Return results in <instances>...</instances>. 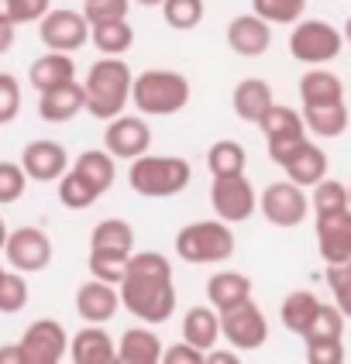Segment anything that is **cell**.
I'll list each match as a JSON object with an SVG mask.
<instances>
[{"instance_id":"50","label":"cell","mask_w":351,"mask_h":364,"mask_svg":"<svg viewBox=\"0 0 351 364\" xmlns=\"http://www.w3.org/2000/svg\"><path fill=\"white\" fill-rule=\"evenodd\" d=\"M0 364H21V347L18 344H4L0 347Z\"/></svg>"},{"instance_id":"39","label":"cell","mask_w":351,"mask_h":364,"mask_svg":"<svg viewBox=\"0 0 351 364\" xmlns=\"http://www.w3.org/2000/svg\"><path fill=\"white\" fill-rule=\"evenodd\" d=\"M28 299H31V289L24 282V275L14 272V268L11 272L4 268V275H0V313L14 316V313H21L28 306Z\"/></svg>"},{"instance_id":"25","label":"cell","mask_w":351,"mask_h":364,"mask_svg":"<svg viewBox=\"0 0 351 364\" xmlns=\"http://www.w3.org/2000/svg\"><path fill=\"white\" fill-rule=\"evenodd\" d=\"M117 361L121 364H159L162 361V341L148 326H131L117 341Z\"/></svg>"},{"instance_id":"53","label":"cell","mask_w":351,"mask_h":364,"mask_svg":"<svg viewBox=\"0 0 351 364\" xmlns=\"http://www.w3.org/2000/svg\"><path fill=\"white\" fill-rule=\"evenodd\" d=\"M135 4H138V7H159L162 0H135Z\"/></svg>"},{"instance_id":"10","label":"cell","mask_w":351,"mask_h":364,"mask_svg":"<svg viewBox=\"0 0 351 364\" xmlns=\"http://www.w3.org/2000/svg\"><path fill=\"white\" fill-rule=\"evenodd\" d=\"M4 258H7V264H11L14 272H21V275L45 272V268L52 264V237H48L41 227H18V230H7Z\"/></svg>"},{"instance_id":"47","label":"cell","mask_w":351,"mask_h":364,"mask_svg":"<svg viewBox=\"0 0 351 364\" xmlns=\"http://www.w3.org/2000/svg\"><path fill=\"white\" fill-rule=\"evenodd\" d=\"M162 364H204V350L179 341L172 347H162Z\"/></svg>"},{"instance_id":"15","label":"cell","mask_w":351,"mask_h":364,"mask_svg":"<svg viewBox=\"0 0 351 364\" xmlns=\"http://www.w3.org/2000/svg\"><path fill=\"white\" fill-rule=\"evenodd\" d=\"M103 148L114 155V159H138L152 148V131L145 117H135V114H117L107 121V131H103Z\"/></svg>"},{"instance_id":"14","label":"cell","mask_w":351,"mask_h":364,"mask_svg":"<svg viewBox=\"0 0 351 364\" xmlns=\"http://www.w3.org/2000/svg\"><path fill=\"white\" fill-rule=\"evenodd\" d=\"M313 230H317V251L328 264L348 262L351 258V206L345 210H328L313 213Z\"/></svg>"},{"instance_id":"46","label":"cell","mask_w":351,"mask_h":364,"mask_svg":"<svg viewBox=\"0 0 351 364\" xmlns=\"http://www.w3.org/2000/svg\"><path fill=\"white\" fill-rule=\"evenodd\" d=\"M11 7V24H38L41 14L52 7V0H7Z\"/></svg>"},{"instance_id":"9","label":"cell","mask_w":351,"mask_h":364,"mask_svg":"<svg viewBox=\"0 0 351 364\" xmlns=\"http://www.w3.org/2000/svg\"><path fill=\"white\" fill-rule=\"evenodd\" d=\"M38 38L48 52H80L90 41V21L83 18V11L69 7H48L38 21Z\"/></svg>"},{"instance_id":"37","label":"cell","mask_w":351,"mask_h":364,"mask_svg":"<svg viewBox=\"0 0 351 364\" xmlns=\"http://www.w3.org/2000/svg\"><path fill=\"white\" fill-rule=\"evenodd\" d=\"M251 14L266 24H296L307 14V0H251Z\"/></svg>"},{"instance_id":"17","label":"cell","mask_w":351,"mask_h":364,"mask_svg":"<svg viewBox=\"0 0 351 364\" xmlns=\"http://www.w3.org/2000/svg\"><path fill=\"white\" fill-rule=\"evenodd\" d=\"M272 45V24L258 14H238L227 24V48L241 59H262Z\"/></svg>"},{"instance_id":"1","label":"cell","mask_w":351,"mask_h":364,"mask_svg":"<svg viewBox=\"0 0 351 364\" xmlns=\"http://www.w3.org/2000/svg\"><path fill=\"white\" fill-rule=\"evenodd\" d=\"M121 306L142 323H165L176 313V282H172V264L159 251H131L127 272L117 285Z\"/></svg>"},{"instance_id":"51","label":"cell","mask_w":351,"mask_h":364,"mask_svg":"<svg viewBox=\"0 0 351 364\" xmlns=\"http://www.w3.org/2000/svg\"><path fill=\"white\" fill-rule=\"evenodd\" d=\"M4 241H7V223H4V217H0V251H4Z\"/></svg>"},{"instance_id":"7","label":"cell","mask_w":351,"mask_h":364,"mask_svg":"<svg viewBox=\"0 0 351 364\" xmlns=\"http://www.w3.org/2000/svg\"><path fill=\"white\" fill-rule=\"evenodd\" d=\"M258 127H262V134H266L268 159L276 165H283L300 144L307 141V124L300 117V110L283 107V103H272L266 114H262Z\"/></svg>"},{"instance_id":"2","label":"cell","mask_w":351,"mask_h":364,"mask_svg":"<svg viewBox=\"0 0 351 364\" xmlns=\"http://www.w3.org/2000/svg\"><path fill=\"white\" fill-rule=\"evenodd\" d=\"M131 80H135L131 65L121 55H100L83 80V93H86L83 110L103 124L124 114V107L131 103Z\"/></svg>"},{"instance_id":"12","label":"cell","mask_w":351,"mask_h":364,"mask_svg":"<svg viewBox=\"0 0 351 364\" xmlns=\"http://www.w3.org/2000/svg\"><path fill=\"white\" fill-rule=\"evenodd\" d=\"M221 337L234 350H258L268 341V320L255 306V299H245L241 306L221 313Z\"/></svg>"},{"instance_id":"35","label":"cell","mask_w":351,"mask_h":364,"mask_svg":"<svg viewBox=\"0 0 351 364\" xmlns=\"http://www.w3.org/2000/svg\"><path fill=\"white\" fill-rule=\"evenodd\" d=\"M90 275L100 279V282L121 285L124 272H127V251H110V247H90Z\"/></svg>"},{"instance_id":"42","label":"cell","mask_w":351,"mask_h":364,"mask_svg":"<svg viewBox=\"0 0 351 364\" xmlns=\"http://www.w3.org/2000/svg\"><path fill=\"white\" fill-rule=\"evenodd\" d=\"M28 189V176L18 162H0V206L18 203Z\"/></svg>"},{"instance_id":"44","label":"cell","mask_w":351,"mask_h":364,"mask_svg":"<svg viewBox=\"0 0 351 364\" xmlns=\"http://www.w3.org/2000/svg\"><path fill=\"white\" fill-rule=\"evenodd\" d=\"M21 114V82L11 73H0V127Z\"/></svg>"},{"instance_id":"30","label":"cell","mask_w":351,"mask_h":364,"mask_svg":"<svg viewBox=\"0 0 351 364\" xmlns=\"http://www.w3.org/2000/svg\"><path fill=\"white\" fill-rule=\"evenodd\" d=\"M73 168L83 172L100 193H110V186L117 182V159H114L107 148H90V151H83L80 159L73 162Z\"/></svg>"},{"instance_id":"40","label":"cell","mask_w":351,"mask_h":364,"mask_svg":"<svg viewBox=\"0 0 351 364\" xmlns=\"http://www.w3.org/2000/svg\"><path fill=\"white\" fill-rule=\"evenodd\" d=\"M328 289L334 296V306L345 313V320H351V258L328 264Z\"/></svg>"},{"instance_id":"28","label":"cell","mask_w":351,"mask_h":364,"mask_svg":"<svg viewBox=\"0 0 351 364\" xmlns=\"http://www.w3.org/2000/svg\"><path fill=\"white\" fill-rule=\"evenodd\" d=\"M300 100H303V107L307 103H337L345 100V82L330 69L310 65V73L300 80Z\"/></svg>"},{"instance_id":"5","label":"cell","mask_w":351,"mask_h":364,"mask_svg":"<svg viewBox=\"0 0 351 364\" xmlns=\"http://www.w3.org/2000/svg\"><path fill=\"white\" fill-rule=\"evenodd\" d=\"M176 255L186 264H224L234 258V230L224 220H193L176 234Z\"/></svg>"},{"instance_id":"49","label":"cell","mask_w":351,"mask_h":364,"mask_svg":"<svg viewBox=\"0 0 351 364\" xmlns=\"http://www.w3.org/2000/svg\"><path fill=\"white\" fill-rule=\"evenodd\" d=\"M14 48V24L0 21V55H7Z\"/></svg>"},{"instance_id":"18","label":"cell","mask_w":351,"mask_h":364,"mask_svg":"<svg viewBox=\"0 0 351 364\" xmlns=\"http://www.w3.org/2000/svg\"><path fill=\"white\" fill-rule=\"evenodd\" d=\"M117 309H121L117 285L90 279L76 289V313H80L83 323H110L117 316Z\"/></svg>"},{"instance_id":"3","label":"cell","mask_w":351,"mask_h":364,"mask_svg":"<svg viewBox=\"0 0 351 364\" xmlns=\"http://www.w3.org/2000/svg\"><path fill=\"white\" fill-rule=\"evenodd\" d=\"M189 80L176 69H145L131 80V100L142 117H172L189 103Z\"/></svg>"},{"instance_id":"43","label":"cell","mask_w":351,"mask_h":364,"mask_svg":"<svg viewBox=\"0 0 351 364\" xmlns=\"http://www.w3.org/2000/svg\"><path fill=\"white\" fill-rule=\"evenodd\" d=\"M131 0H83V18L90 24H103V21H121L127 18Z\"/></svg>"},{"instance_id":"26","label":"cell","mask_w":351,"mask_h":364,"mask_svg":"<svg viewBox=\"0 0 351 364\" xmlns=\"http://www.w3.org/2000/svg\"><path fill=\"white\" fill-rule=\"evenodd\" d=\"M221 337V313L214 306H189L183 316V341L197 350H210Z\"/></svg>"},{"instance_id":"41","label":"cell","mask_w":351,"mask_h":364,"mask_svg":"<svg viewBox=\"0 0 351 364\" xmlns=\"http://www.w3.org/2000/svg\"><path fill=\"white\" fill-rule=\"evenodd\" d=\"M348 206V186L337 179H324L313 186V213H328V210H345Z\"/></svg>"},{"instance_id":"36","label":"cell","mask_w":351,"mask_h":364,"mask_svg":"<svg viewBox=\"0 0 351 364\" xmlns=\"http://www.w3.org/2000/svg\"><path fill=\"white\" fill-rule=\"evenodd\" d=\"M162 18L172 31H193L204 21V0H162Z\"/></svg>"},{"instance_id":"19","label":"cell","mask_w":351,"mask_h":364,"mask_svg":"<svg viewBox=\"0 0 351 364\" xmlns=\"http://www.w3.org/2000/svg\"><path fill=\"white\" fill-rule=\"evenodd\" d=\"M66 358L73 364H114L117 361V344L100 323H90L69 337Z\"/></svg>"},{"instance_id":"48","label":"cell","mask_w":351,"mask_h":364,"mask_svg":"<svg viewBox=\"0 0 351 364\" xmlns=\"http://www.w3.org/2000/svg\"><path fill=\"white\" fill-rule=\"evenodd\" d=\"M241 358L238 354H231V350H204V364H238Z\"/></svg>"},{"instance_id":"55","label":"cell","mask_w":351,"mask_h":364,"mask_svg":"<svg viewBox=\"0 0 351 364\" xmlns=\"http://www.w3.org/2000/svg\"><path fill=\"white\" fill-rule=\"evenodd\" d=\"M0 275H4V264H0Z\"/></svg>"},{"instance_id":"27","label":"cell","mask_w":351,"mask_h":364,"mask_svg":"<svg viewBox=\"0 0 351 364\" xmlns=\"http://www.w3.org/2000/svg\"><path fill=\"white\" fill-rule=\"evenodd\" d=\"M300 117H303L310 134H317V138H341L348 131V107H345V100L307 103Z\"/></svg>"},{"instance_id":"21","label":"cell","mask_w":351,"mask_h":364,"mask_svg":"<svg viewBox=\"0 0 351 364\" xmlns=\"http://www.w3.org/2000/svg\"><path fill=\"white\" fill-rule=\"evenodd\" d=\"M73 80H76V62H73L69 52H45L28 69V82H31L35 93L66 86V82H73Z\"/></svg>"},{"instance_id":"11","label":"cell","mask_w":351,"mask_h":364,"mask_svg":"<svg viewBox=\"0 0 351 364\" xmlns=\"http://www.w3.org/2000/svg\"><path fill=\"white\" fill-rule=\"evenodd\" d=\"M210 206H214L217 220L245 223L258 210V193L248 182L245 172L241 176H224V179H214V186H210Z\"/></svg>"},{"instance_id":"45","label":"cell","mask_w":351,"mask_h":364,"mask_svg":"<svg viewBox=\"0 0 351 364\" xmlns=\"http://www.w3.org/2000/svg\"><path fill=\"white\" fill-rule=\"evenodd\" d=\"M310 364H345V341H303Z\"/></svg>"},{"instance_id":"20","label":"cell","mask_w":351,"mask_h":364,"mask_svg":"<svg viewBox=\"0 0 351 364\" xmlns=\"http://www.w3.org/2000/svg\"><path fill=\"white\" fill-rule=\"evenodd\" d=\"M86 107V93H83V82L73 80L66 86H56V90H45L38 93V117L45 124H66L73 121Z\"/></svg>"},{"instance_id":"6","label":"cell","mask_w":351,"mask_h":364,"mask_svg":"<svg viewBox=\"0 0 351 364\" xmlns=\"http://www.w3.org/2000/svg\"><path fill=\"white\" fill-rule=\"evenodd\" d=\"M341 31L328 24V21H296L293 31H289V55L303 65H328L341 55Z\"/></svg>"},{"instance_id":"34","label":"cell","mask_w":351,"mask_h":364,"mask_svg":"<svg viewBox=\"0 0 351 364\" xmlns=\"http://www.w3.org/2000/svg\"><path fill=\"white\" fill-rule=\"evenodd\" d=\"M90 247H110V251H135V227L121 217H107L93 227L90 234Z\"/></svg>"},{"instance_id":"32","label":"cell","mask_w":351,"mask_h":364,"mask_svg":"<svg viewBox=\"0 0 351 364\" xmlns=\"http://www.w3.org/2000/svg\"><path fill=\"white\" fill-rule=\"evenodd\" d=\"M248 165V151L241 148L238 141H214L206 148V172L214 176V179H224V176H241Z\"/></svg>"},{"instance_id":"52","label":"cell","mask_w":351,"mask_h":364,"mask_svg":"<svg viewBox=\"0 0 351 364\" xmlns=\"http://www.w3.org/2000/svg\"><path fill=\"white\" fill-rule=\"evenodd\" d=\"M341 38H345V41H348V45H351V18L345 21V31H341Z\"/></svg>"},{"instance_id":"29","label":"cell","mask_w":351,"mask_h":364,"mask_svg":"<svg viewBox=\"0 0 351 364\" xmlns=\"http://www.w3.org/2000/svg\"><path fill=\"white\" fill-rule=\"evenodd\" d=\"M317 309H320V299L307 292V289H300V292H289L283 306H279V320L286 326L289 333H296V337H303L313 323V316H317Z\"/></svg>"},{"instance_id":"23","label":"cell","mask_w":351,"mask_h":364,"mask_svg":"<svg viewBox=\"0 0 351 364\" xmlns=\"http://www.w3.org/2000/svg\"><path fill=\"white\" fill-rule=\"evenodd\" d=\"M272 103H276L272 86H268L266 80H258V76L241 80L238 86H234V93H231V107H234V114H238L245 124H258L262 121V114H266Z\"/></svg>"},{"instance_id":"54","label":"cell","mask_w":351,"mask_h":364,"mask_svg":"<svg viewBox=\"0 0 351 364\" xmlns=\"http://www.w3.org/2000/svg\"><path fill=\"white\" fill-rule=\"evenodd\" d=\"M348 206H351V186H348Z\"/></svg>"},{"instance_id":"24","label":"cell","mask_w":351,"mask_h":364,"mask_svg":"<svg viewBox=\"0 0 351 364\" xmlns=\"http://www.w3.org/2000/svg\"><path fill=\"white\" fill-rule=\"evenodd\" d=\"M279 168H286V179L296 182V186H317L328 176V155H324V148H317L307 138Z\"/></svg>"},{"instance_id":"8","label":"cell","mask_w":351,"mask_h":364,"mask_svg":"<svg viewBox=\"0 0 351 364\" xmlns=\"http://www.w3.org/2000/svg\"><path fill=\"white\" fill-rule=\"evenodd\" d=\"M258 210H262V217H266L272 227H300V223L310 217V200L307 193H303V186H296V182H268L266 189L258 193Z\"/></svg>"},{"instance_id":"22","label":"cell","mask_w":351,"mask_h":364,"mask_svg":"<svg viewBox=\"0 0 351 364\" xmlns=\"http://www.w3.org/2000/svg\"><path fill=\"white\" fill-rule=\"evenodd\" d=\"M245 299H251V279L241 272H214L206 279V303L214 306L217 313H227L234 306H241Z\"/></svg>"},{"instance_id":"13","label":"cell","mask_w":351,"mask_h":364,"mask_svg":"<svg viewBox=\"0 0 351 364\" xmlns=\"http://www.w3.org/2000/svg\"><path fill=\"white\" fill-rule=\"evenodd\" d=\"M21 364H59L69 350V333L59 320H35L18 341Z\"/></svg>"},{"instance_id":"33","label":"cell","mask_w":351,"mask_h":364,"mask_svg":"<svg viewBox=\"0 0 351 364\" xmlns=\"http://www.w3.org/2000/svg\"><path fill=\"white\" fill-rule=\"evenodd\" d=\"M100 196H103L100 189L86 179L83 172H76L73 165L62 172V179H59V203L66 206V210H90V206L100 200Z\"/></svg>"},{"instance_id":"16","label":"cell","mask_w":351,"mask_h":364,"mask_svg":"<svg viewBox=\"0 0 351 364\" xmlns=\"http://www.w3.org/2000/svg\"><path fill=\"white\" fill-rule=\"evenodd\" d=\"M18 165L31 182H59L62 172L69 168V151L66 144L52 141V138H38V141L24 144Z\"/></svg>"},{"instance_id":"31","label":"cell","mask_w":351,"mask_h":364,"mask_svg":"<svg viewBox=\"0 0 351 364\" xmlns=\"http://www.w3.org/2000/svg\"><path fill=\"white\" fill-rule=\"evenodd\" d=\"M90 41L100 55H124L135 45V28L121 21H103V24H90Z\"/></svg>"},{"instance_id":"38","label":"cell","mask_w":351,"mask_h":364,"mask_svg":"<svg viewBox=\"0 0 351 364\" xmlns=\"http://www.w3.org/2000/svg\"><path fill=\"white\" fill-rule=\"evenodd\" d=\"M303 341H345V313L334 303H320Z\"/></svg>"},{"instance_id":"4","label":"cell","mask_w":351,"mask_h":364,"mask_svg":"<svg viewBox=\"0 0 351 364\" xmlns=\"http://www.w3.org/2000/svg\"><path fill=\"white\" fill-rule=\"evenodd\" d=\"M193 179V168L186 159L179 155H138L131 159L127 168V182L131 189L145 196V200H169V196H179Z\"/></svg>"}]
</instances>
